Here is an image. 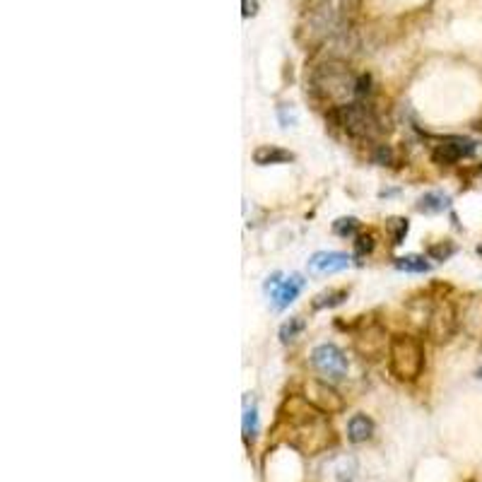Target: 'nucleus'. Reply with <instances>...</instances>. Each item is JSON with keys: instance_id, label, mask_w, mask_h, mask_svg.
Instances as JSON below:
<instances>
[{"instance_id": "27", "label": "nucleus", "mask_w": 482, "mask_h": 482, "mask_svg": "<svg viewBox=\"0 0 482 482\" xmlns=\"http://www.w3.org/2000/svg\"><path fill=\"white\" fill-rule=\"evenodd\" d=\"M477 379L482 381V367H480V369H477Z\"/></svg>"}, {"instance_id": "23", "label": "nucleus", "mask_w": 482, "mask_h": 482, "mask_svg": "<svg viewBox=\"0 0 482 482\" xmlns=\"http://www.w3.org/2000/svg\"><path fill=\"white\" fill-rule=\"evenodd\" d=\"M374 251V234H359L354 241V253L357 256H365V253Z\"/></svg>"}, {"instance_id": "2", "label": "nucleus", "mask_w": 482, "mask_h": 482, "mask_svg": "<svg viewBox=\"0 0 482 482\" xmlns=\"http://www.w3.org/2000/svg\"><path fill=\"white\" fill-rule=\"evenodd\" d=\"M359 75H354L340 58H328L316 65L309 75V92L316 102L328 104L330 108L345 106L359 99Z\"/></svg>"}, {"instance_id": "17", "label": "nucleus", "mask_w": 482, "mask_h": 482, "mask_svg": "<svg viewBox=\"0 0 482 482\" xmlns=\"http://www.w3.org/2000/svg\"><path fill=\"white\" fill-rule=\"evenodd\" d=\"M347 299V290H328V292H321L319 297L314 299V309H330V306H338Z\"/></svg>"}, {"instance_id": "5", "label": "nucleus", "mask_w": 482, "mask_h": 482, "mask_svg": "<svg viewBox=\"0 0 482 482\" xmlns=\"http://www.w3.org/2000/svg\"><path fill=\"white\" fill-rule=\"evenodd\" d=\"M458 328V314L451 301H434L427 311V335L434 343H448Z\"/></svg>"}, {"instance_id": "11", "label": "nucleus", "mask_w": 482, "mask_h": 482, "mask_svg": "<svg viewBox=\"0 0 482 482\" xmlns=\"http://www.w3.org/2000/svg\"><path fill=\"white\" fill-rule=\"evenodd\" d=\"M357 472V461L347 453L335 456L321 468V482H352Z\"/></svg>"}, {"instance_id": "10", "label": "nucleus", "mask_w": 482, "mask_h": 482, "mask_svg": "<svg viewBox=\"0 0 482 482\" xmlns=\"http://www.w3.org/2000/svg\"><path fill=\"white\" fill-rule=\"evenodd\" d=\"M475 152V143L461 135H451V138H441L432 150V157L437 164H456L461 159L470 157Z\"/></svg>"}, {"instance_id": "24", "label": "nucleus", "mask_w": 482, "mask_h": 482, "mask_svg": "<svg viewBox=\"0 0 482 482\" xmlns=\"http://www.w3.org/2000/svg\"><path fill=\"white\" fill-rule=\"evenodd\" d=\"M371 159H374L376 164H384V167H386V164H393L395 162V154H393V150H391L389 145H376Z\"/></svg>"}, {"instance_id": "28", "label": "nucleus", "mask_w": 482, "mask_h": 482, "mask_svg": "<svg viewBox=\"0 0 482 482\" xmlns=\"http://www.w3.org/2000/svg\"><path fill=\"white\" fill-rule=\"evenodd\" d=\"M477 253H480V256H482V244H480V246H477Z\"/></svg>"}, {"instance_id": "13", "label": "nucleus", "mask_w": 482, "mask_h": 482, "mask_svg": "<svg viewBox=\"0 0 482 482\" xmlns=\"http://www.w3.org/2000/svg\"><path fill=\"white\" fill-rule=\"evenodd\" d=\"M374 437V420L367 415H352L347 422V439L352 444H365Z\"/></svg>"}, {"instance_id": "8", "label": "nucleus", "mask_w": 482, "mask_h": 482, "mask_svg": "<svg viewBox=\"0 0 482 482\" xmlns=\"http://www.w3.org/2000/svg\"><path fill=\"white\" fill-rule=\"evenodd\" d=\"M389 343L391 340H386V330L374 321L362 323L354 333V349L365 359H379L389 354Z\"/></svg>"}, {"instance_id": "4", "label": "nucleus", "mask_w": 482, "mask_h": 482, "mask_svg": "<svg viewBox=\"0 0 482 482\" xmlns=\"http://www.w3.org/2000/svg\"><path fill=\"white\" fill-rule=\"evenodd\" d=\"M333 121L354 140H371L379 138L381 133V121L376 116V111L365 102V99H357V102H349L345 106H338L330 111Z\"/></svg>"}, {"instance_id": "9", "label": "nucleus", "mask_w": 482, "mask_h": 482, "mask_svg": "<svg viewBox=\"0 0 482 482\" xmlns=\"http://www.w3.org/2000/svg\"><path fill=\"white\" fill-rule=\"evenodd\" d=\"M301 287H304V280H301L299 275H290L287 280H282L280 273L271 275V277H268V282H266V292L271 295L275 309H287V306H290L292 301L299 297Z\"/></svg>"}, {"instance_id": "25", "label": "nucleus", "mask_w": 482, "mask_h": 482, "mask_svg": "<svg viewBox=\"0 0 482 482\" xmlns=\"http://www.w3.org/2000/svg\"><path fill=\"white\" fill-rule=\"evenodd\" d=\"M258 12V0H241V15L253 17Z\"/></svg>"}, {"instance_id": "26", "label": "nucleus", "mask_w": 482, "mask_h": 482, "mask_svg": "<svg viewBox=\"0 0 482 482\" xmlns=\"http://www.w3.org/2000/svg\"><path fill=\"white\" fill-rule=\"evenodd\" d=\"M335 3H345V5H352V8H357V3H359V0H335Z\"/></svg>"}, {"instance_id": "22", "label": "nucleus", "mask_w": 482, "mask_h": 482, "mask_svg": "<svg viewBox=\"0 0 482 482\" xmlns=\"http://www.w3.org/2000/svg\"><path fill=\"white\" fill-rule=\"evenodd\" d=\"M429 258H434V261H446L448 256H453L456 253V246H453L451 241H439V244H434V246L427 249Z\"/></svg>"}, {"instance_id": "20", "label": "nucleus", "mask_w": 482, "mask_h": 482, "mask_svg": "<svg viewBox=\"0 0 482 482\" xmlns=\"http://www.w3.org/2000/svg\"><path fill=\"white\" fill-rule=\"evenodd\" d=\"M258 434V410L256 405H246L244 410V437L246 439H253Z\"/></svg>"}, {"instance_id": "6", "label": "nucleus", "mask_w": 482, "mask_h": 482, "mask_svg": "<svg viewBox=\"0 0 482 482\" xmlns=\"http://www.w3.org/2000/svg\"><path fill=\"white\" fill-rule=\"evenodd\" d=\"M301 398H304L309 405H314V408L319 410V413H323V415H338V413H343V410H345L343 395H340L338 391H335L333 386H330L328 381H323V379H309V381H306Z\"/></svg>"}, {"instance_id": "21", "label": "nucleus", "mask_w": 482, "mask_h": 482, "mask_svg": "<svg viewBox=\"0 0 482 482\" xmlns=\"http://www.w3.org/2000/svg\"><path fill=\"white\" fill-rule=\"evenodd\" d=\"M359 229V222L354 217H340V220L333 222V231L338 236H354Z\"/></svg>"}, {"instance_id": "3", "label": "nucleus", "mask_w": 482, "mask_h": 482, "mask_svg": "<svg viewBox=\"0 0 482 482\" xmlns=\"http://www.w3.org/2000/svg\"><path fill=\"white\" fill-rule=\"evenodd\" d=\"M389 369L403 384L417 381L424 369V347L415 335L398 333L389 343Z\"/></svg>"}, {"instance_id": "18", "label": "nucleus", "mask_w": 482, "mask_h": 482, "mask_svg": "<svg viewBox=\"0 0 482 482\" xmlns=\"http://www.w3.org/2000/svg\"><path fill=\"white\" fill-rule=\"evenodd\" d=\"M304 328H306L304 319H301V316H292L290 321H285V323H282L280 340H282V343H292V340H297L301 333H304Z\"/></svg>"}, {"instance_id": "19", "label": "nucleus", "mask_w": 482, "mask_h": 482, "mask_svg": "<svg viewBox=\"0 0 482 482\" xmlns=\"http://www.w3.org/2000/svg\"><path fill=\"white\" fill-rule=\"evenodd\" d=\"M395 268L405 273H427L432 266H429L424 256H403V258H395Z\"/></svg>"}, {"instance_id": "7", "label": "nucleus", "mask_w": 482, "mask_h": 482, "mask_svg": "<svg viewBox=\"0 0 482 482\" xmlns=\"http://www.w3.org/2000/svg\"><path fill=\"white\" fill-rule=\"evenodd\" d=\"M311 365H314V369L328 381H340L347 374V357L343 354V349L330 343L314 347V352H311Z\"/></svg>"}, {"instance_id": "16", "label": "nucleus", "mask_w": 482, "mask_h": 482, "mask_svg": "<svg viewBox=\"0 0 482 482\" xmlns=\"http://www.w3.org/2000/svg\"><path fill=\"white\" fill-rule=\"evenodd\" d=\"M408 229H410V225L405 217H389V220H386V231H389L393 246H400V244H403L405 236H408Z\"/></svg>"}, {"instance_id": "12", "label": "nucleus", "mask_w": 482, "mask_h": 482, "mask_svg": "<svg viewBox=\"0 0 482 482\" xmlns=\"http://www.w3.org/2000/svg\"><path fill=\"white\" fill-rule=\"evenodd\" d=\"M345 268H349V256L340 251H319L309 261V271L314 275H333Z\"/></svg>"}, {"instance_id": "15", "label": "nucleus", "mask_w": 482, "mask_h": 482, "mask_svg": "<svg viewBox=\"0 0 482 482\" xmlns=\"http://www.w3.org/2000/svg\"><path fill=\"white\" fill-rule=\"evenodd\" d=\"M448 205H451V198H448L446 193H439V191L424 193V196L417 200V210L420 212H427V215H434V212H444Z\"/></svg>"}, {"instance_id": "1", "label": "nucleus", "mask_w": 482, "mask_h": 482, "mask_svg": "<svg viewBox=\"0 0 482 482\" xmlns=\"http://www.w3.org/2000/svg\"><path fill=\"white\" fill-rule=\"evenodd\" d=\"M287 420V444L304 456H316L323 453L328 446H333L335 434L333 427L328 424L323 413L309 405L304 398L290 400V415Z\"/></svg>"}, {"instance_id": "14", "label": "nucleus", "mask_w": 482, "mask_h": 482, "mask_svg": "<svg viewBox=\"0 0 482 482\" xmlns=\"http://www.w3.org/2000/svg\"><path fill=\"white\" fill-rule=\"evenodd\" d=\"M292 159H295V154L277 148V145H261V148H256V152H253V162H256L258 167L285 164V162H292Z\"/></svg>"}]
</instances>
